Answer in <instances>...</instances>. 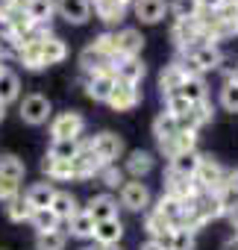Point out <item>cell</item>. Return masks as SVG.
Listing matches in <instances>:
<instances>
[{"mask_svg": "<svg viewBox=\"0 0 238 250\" xmlns=\"http://www.w3.org/2000/svg\"><path fill=\"white\" fill-rule=\"evenodd\" d=\"M194 183H197V191H200V194H215V191H220V188L229 183V174H226L215 159L203 156V162H200V168H197V174H194Z\"/></svg>", "mask_w": 238, "mask_h": 250, "instance_id": "cell-1", "label": "cell"}, {"mask_svg": "<svg viewBox=\"0 0 238 250\" xmlns=\"http://www.w3.org/2000/svg\"><path fill=\"white\" fill-rule=\"evenodd\" d=\"M82 133H85V118L79 112H59L53 118V124H50L53 142H59V139H82Z\"/></svg>", "mask_w": 238, "mask_h": 250, "instance_id": "cell-2", "label": "cell"}, {"mask_svg": "<svg viewBox=\"0 0 238 250\" xmlns=\"http://www.w3.org/2000/svg\"><path fill=\"white\" fill-rule=\"evenodd\" d=\"M50 112H53V106H50V100L44 94H27L21 100V121L30 124V127H41V124H47Z\"/></svg>", "mask_w": 238, "mask_h": 250, "instance_id": "cell-3", "label": "cell"}, {"mask_svg": "<svg viewBox=\"0 0 238 250\" xmlns=\"http://www.w3.org/2000/svg\"><path fill=\"white\" fill-rule=\"evenodd\" d=\"M88 147H91V153L103 165H115V159H121V153H124V142H121V136H115V133H97L88 142Z\"/></svg>", "mask_w": 238, "mask_h": 250, "instance_id": "cell-4", "label": "cell"}, {"mask_svg": "<svg viewBox=\"0 0 238 250\" xmlns=\"http://www.w3.org/2000/svg\"><path fill=\"white\" fill-rule=\"evenodd\" d=\"M121 206L130 212H144L150 206V188L141 180H130L121 186Z\"/></svg>", "mask_w": 238, "mask_h": 250, "instance_id": "cell-5", "label": "cell"}, {"mask_svg": "<svg viewBox=\"0 0 238 250\" xmlns=\"http://www.w3.org/2000/svg\"><path fill=\"white\" fill-rule=\"evenodd\" d=\"M112 74H115V80H118V83H127V85H139V83L144 80L147 68H144L141 56H133V59H118V62L112 65Z\"/></svg>", "mask_w": 238, "mask_h": 250, "instance_id": "cell-6", "label": "cell"}, {"mask_svg": "<svg viewBox=\"0 0 238 250\" xmlns=\"http://www.w3.org/2000/svg\"><path fill=\"white\" fill-rule=\"evenodd\" d=\"M182 56H191L194 65L200 68V74H206V71H218V68L223 65V53H220L218 44H200V47L185 50Z\"/></svg>", "mask_w": 238, "mask_h": 250, "instance_id": "cell-7", "label": "cell"}, {"mask_svg": "<svg viewBox=\"0 0 238 250\" xmlns=\"http://www.w3.org/2000/svg\"><path fill=\"white\" fill-rule=\"evenodd\" d=\"M141 103V88L139 85H127V83H115L112 88V97H109V106L115 112H130Z\"/></svg>", "mask_w": 238, "mask_h": 250, "instance_id": "cell-8", "label": "cell"}, {"mask_svg": "<svg viewBox=\"0 0 238 250\" xmlns=\"http://www.w3.org/2000/svg\"><path fill=\"white\" fill-rule=\"evenodd\" d=\"M100 168H106L94 153H91V147L85 145L74 159H71V171H74V180H88V177H97L100 174Z\"/></svg>", "mask_w": 238, "mask_h": 250, "instance_id": "cell-9", "label": "cell"}, {"mask_svg": "<svg viewBox=\"0 0 238 250\" xmlns=\"http://www.w3.org/2000/svg\"><path fill=\"white\" fill-rule=\"evenodd\" d=\"M56 15L68 24H85L91 18V0H56Z\"/></svg>", "mask_w": 238, "mask_h": 250, "instance_id": "cell-10", "label": "cell"}, {"mask_svg": "<svg viewBox=\"0 0 238 250\" xmlns=\"http://www.w3.org/2000/svg\"><path fill=\"white\" fill-rule=\"evenodd\" d=\"M115 83H118V80H115V74H112V71H103V74H91V77L85 80V94H88L91 100L109 103Z\"/></svg>", "mask_w": 238, "mask_h": 250, "instance_id": "cell-11", "label": "cell"}, {"mask_svg": "<svg viewBox=\"0 0 238 250\" xmlns=\"http://www.w3.org/2000/svg\"><path fill=\"white\" fill-rule=\"evenodd\" d=\"M144 229L150 232V238H153L156 244H162L165 250H171V235H174V227H171V221H165L156 209H150V212H147V218H144Z\"/></svg>", "mask_w": 238, "mask_h": 250, "instance_id": "cell-12", "label": "cell"}, {"mask_svg": "<svg viewBox=\"0 0 238 250\" xmlns=\"http://www.w3.org/2000/svg\"><path fill=\"white\" fill-rule=\"evenodd\" d=\"M121 238H124V224H121V218L100 221V224L94 227V241H97L100 247H118V244H121Z\"/></svg>", "mask_w": 238, "mask_h": 250, "instance_id": "cell-13", "label": "cell"}, {"mask_svg": "<svg viewBox=\"0 0 238 250\" xmlns=\"http://www.w3.org/2000/svg\"><path fill=\"white\" fill-rule=\"evenodd\" d=\"M133 9H136V18L144 24H159L168 15L165 0H133Z\"/></svg>", "mask_w": 238, "mask_h": 250, "instance_id": "cell-14", "label": "cell"}, {"mask_svg": "<svg viewBox=\"0 0 238 250\" xmlns=\"http://www.w3.org/2000/svg\"><path fill=\"white\" fill-rule=\"evenodd\" d=\"M118 36V53H121V59H133V56H141V47H144V36L133 27L115 33Z\"/></svg>", "mask_w": 238, "mask_h": 250, "instance_id": "cell-15", "label": "cell"}, {"mask_svg": "<svg viewBox=\"0 0 238 250\" xmlns=\"http://www.w3.org/2000/svg\"><path fill=\"white\" fill-rule=\"evenodd\" d=\"M79 65H82V71H85V77H91V74H103V71H112V59L109 56H103L94 44H88L82 53H79Z\"/></svg>", "mask_w": 238, "mask_h": 250, "instance_id": "cell-16", "label": "cell"}, {"mask_svg": "<svg viewBox=\"0 0 238 250\" xmlns=\"http://www.w3.org/2000/svg\"><path fill=\"white\" fill-rule=\"evenodd\" d=\"M165 194H174L177 200H194L200 191H197V183H194V177H179V174H171L168 171V188H165Z\"/></svg>", "mask_w": 238, "mask_h": 250, "instance_id": "cell-17", "label": "cell"}, {"mask_svg": "<svg viewBox=\"0 0 238 250\" xmlns=\"http://www.w3.org/2000/svg\"><path fill=\"white\" fill-rule=\"evenodd\" d=\"M85 212L94 218V224H100V221H112V218H118V200L109 197V194H97V197L88 200Z\"/></svg>", "mask_w": 238, "mask_h": 250, "instance_id": "cell-18", "label": "cell"}, {"mask_svg": "<svg viewBox=\"0 0 238 250\" xmlns=\"http://www.w3.org/2000/svg\"><path fill=\"white\" fill-rule=\"evenodd\" d=\"M203 162V153L200 150H182L177 156H171V174H179V177H194L197 168Z\"/></svg>", "mask_w": 238, "mask_h": 250, "instance_id": "cell-19", "label": "cell"}, {"mask_svg": "<svg viewBox=\"0 0 238 250\" xmlns=\"http://www.w3.org/2000/svg\"><path fill=\"white\" fill-rule=\"evenodd\" d=\"M41 59H44V68L65 62V59H68V44H65L59 36H44V39H41Z\"/></svg>", "mask_w": 238, "mask_h": 250, "instance_id": "cell-20", "label": "cell"}, {"mask_svg": "<svg viewBox=\"0 0 238 250\" xmlns=\"http://www.w3.org/2000/svg\"><path fill=\"white\" fill-rule=\"evenodd\" d=\"M177 133H179V124H177V118L174 115H168L165 109L156 115V121H153V136H156V142L159 145H168V142H174L177 139Z\"/></svg>", "mask_w": 238, "mask_h": 250, "instance_id": "cell-21", "label": "cell"}, {"mask_svg": "<svg viewBox=\"0 0 238 250\" xmlns=\"http://www.w3.org/2000/svg\"><path fill=\"white\" fill-rule=\"evenodd\" d=\"M156 212H159L165 221H171V227H182L185 206H182V200H177L174 194H162L159 203H156Z\"/></svg>", "mask_w": 238, "mask_h": 250, "instance_id": "cell-22", "label": "cell"}, {"mask_svg": "<svg viewBox=\"0 0 238 250\" xmlns=\"http://www.w3.org/2000/svg\"><path fill=\"white\" fill-rule=\"evenodd\" d=\"M27 203L33 206V209H50V203H53V197H56V188L50 186V183H36V186H30L27 188Z\"/></svg>", "mask_w": 238, "mask_h": 250, "instance_id": "cell-23", "label": "cell"}, {"mask_svg": "<svg viewBox=\"0 0 238 250\" xmlns=\"http://www.w3.org/2000/svg\"><path fill=\"white\" fill-rule=\"evenodd\" d=\"M50 212H53L59 221H71V218L79 212V203H77V197H74L71 191H56V197H53V203H50Z\"/></svg>", "mask_w": 238, "mask_h": 250, "instance_id": "cell-24", "label": "cell"}, {"mask_svg": "<svg viewBox=\"0 0 238 250\" xmlns=\"http://www.w3.org/2000/svg\"><path fill=\"white\" fill-rule=\"evenodd\" d=\"M53 15H56V3H53V0H30L27 18H30L36 27H47Z\"/></svg>", "mask_w": 238, "mask_h": 250, "instance_id": "cell-25", "label": "cell"}, {"mask_svg": "<svg viewBox=\"0 0 238 250\" xmlns=\"http://www.w3.org/2000/svg\"><path fill=\"white\" fill-rule=\"evenodd\" d=\"M153 171V153H147V150H133L130 156H127V174L133 177V180H141L144 174H150Z\"/></svg>", "mask_w": 238, "mask_h": 250, "instance_id": "cell-26", "label": "cell"}, {"mask_svg": "<svg viewBox=\"0 0 238 250\" xmlns=\"http://www.w3.org/2000/svg\"><path fill=\"white\" fill-rule=\"evenodd\" d=\"M182 83H185V74H182L179 62L168 65V68L162 71V77H159V88H162V97H168V94H177Z\"/></svg>", "mask_w": 238, "mask_h": 250, "instance_id": "cell-27", "label": "cell"}, {"mask_svg": "<svg viewBox=\"0 0 238 250\" xmlns=\"http://www.w3.org/2000/svg\"><path fill=\"white\" fill-rule=\"evenodd\" d=\"M159 150L171 159V156H177V153H182V150H197V133H188V130H179L177 133V139L174 142H168V145H159Z\"/></svg>", "mask_w": 238, "mask_h": 250, "instance_id": "cell-28", "label": "cell"}, {"mask_svg": "<svg viewBox=\"0 0 238 250\" xmlns=\"http://www.w3.org/2000/svg\"><path fill=\"white\" fill-rule=\"evenodd\" d=\"M47 36H50V33H47ZM18 59H21V65H24L27 71H41V68H44V59H41V39L21 44Z\"/></svg>", "mask_w": 238, "mask_h": 250, "instance_id": "cell-29", "label": "cell"}, {"mask_svg": "<svg viewBox=\"0 0 238 250\" xmlns=\"http://www.w3.org/2000/svg\"><path fill=\"white\" fill-rule=\"evenodd\" d=\"M94 218L85 212V209H79L71 221H68V232L74 235V238H94Z\"/></svg>", "mask_w": 238, "mask_h": 250, "instance_id": "cell-30", "label": "cell"}, {"mask_svg": "<svg viewBox=\"0 0 238 250\" xmlns=\"http://www.w3.org/2000/svg\"><path fill=\"white\" fill-rule=\"evenodd\" d=\"M82 150V142L79 139H59V142H50V150H47V156H53V159H62V162H71L77 153Z\"/></svg>", "mask_w": 238, "mask_h": 250, "instance_id": "cell-31", "label": "cell"}, {"mask_svg": "<svg viewBox=\"0 0 238 250\" xmlns=\"http://www.w3.org/2000/svg\"><path fill=\"white\" fill-rule=\"evenodd\" d=\"M41 171L47 174V180H56V183L74 180L71 162H62V159H53V156H44V159H41Z\"/></svg>", "mask_w": 238, "mask_h": 250, "instance_id": "cell-32", "label": "cell"}, {"mask_svg": "<svg viewBox=\"0 0 238 250\" xmlns=\"http://www.w3.org/2000/svg\"><path fill=\"white\" fill-rule=\"evenodd\" d=\"M27 174L24 162L15 156V153H6V156H0V180H12V183H21Z\"/></svg>", "mask_w": 238, "mask_h": 250, "instance_id": "cell-33", "label": "cell"}, {"mask_svg": "<svg viewBox=\"0 0 238 250\" xmlns=\"http://www.w3.org/2000/svg\"><path fill=\"white\" fill-rule=\"evenodd\" d=\"M18 94H21V80H18V74H12L9 68L0 74V103H12V100H18Z\"/></svg>", "mask_w": 238, "mask_h": 250, "instance_id": "cell-34", "label": "cell"}, {"mask_svg": "<svg viewBox=\"0 0 238 250\" xmlns=\"http://www.w3.org/2000/svg\"><path fill=\"white\" fill-rule=\"evenodd\" d=\"M68 232L65 229H50V232H36V250H65Z\"/></svg>", "mask_w": 238, "mask_h": 250, "instance_id": "cell-35", "label": "cell"}, {"mask_svg": "<svg viewBox=\"0 0 238 250\" xmlns=\"http://www.w3.org/2000/svg\"><path fill=\"white\" fill-rule=\"evenodd\" d=\"M179 94L194 106V103H206V83L203 77H188L182 85H179Z\"/></svg>", "mask_w": 238, "mask_h": 250, "instance_id": "cell-36", "label": "cell"}, {"mask_svg": "<svg viewBox=\"0 0 238 250\" xmlns=\"http://www.w3.org/2000/svg\"><path fill=\"white\" fill-rule=\"evenodd\" d=\"M91 6H94V12L106 21V24H115V21H121L124 18V6H118V3H112V0H91Z\"/></svg>", "mask_w": 238, "mask_h": 250, "instance_id": "cell-37", "label": "cell"}, {"mask_svg": "<svg viewBox=\"0 0 238 250\" xmlns=\"http://www.w3.org/2000/svg\"><path fill=\"white\" fill-rule=\"evenodd\" d=\"M30 224L36 227V232H50V229H59L62 221H59L50 209H36L33 218H30Z\"/></svg>", "mask_w": 238, "mask_h": 250, "instance_id": "cell-38", "label": "cell"}, {"mask_svg": "<svg viewBox=\"0 0 238 250\" xmlns=\"http://www.w3.org/2000/svg\"><path fill=\"white\" fill-rule=\"evenodd\" d=\"M103 56H109L112 62H118V59H121V53H118V36L115 33H100L94 42H91Z\"/></svg>", "mask_w": 238, "mask_h": 250, "instance_id": "cell-39", "label": "cell"}, {"mask_svg": "<svg viewBox=\"0 0 238 250\" xmlns=\"http://www.w3.org/2000/svg\"><path fill=\"white\" fill-rule=\"evenodd\" d=\"M33 206L27 203V197H15L9 206H6V215H9V221H15V224H24V221H30L33 218Z\"/></svg>", "mask_w": 238, "mask_h": 250, "instance_id": "cell-40", "label": "cell"}, {"mask_svg": "<svg viewBox=\"0 0 238 250\" xmlns=\"http://www.w3.org/2000/svg\"><path fill=\"white\" fill-rule=\"evenodd\" d=\"M168 12H174L177 21L179 18H197L200 15V3L197 0H174V3L168 6Z\"/></svg>", "mask_w": 238, "mask_h": 250, "instance_id": "cell-41", "label": "cell"}, {"mask_svg": "<svg viewBox=\"0 0 238 250\" xmlns=\"http://www.w3.org/2000/svg\"><path fill=\"white\" fill-rule=\"evenodd\" d=\"M171 250H194V232L188 227H174Z\"/></svg>", "mask_w": 238, "mask_h": 250, "instance_id": "cell-42", "label": "cell"}, {"mask_svg": "<svg viewBox=\"0 0 238 250\" xmlns=\"http://www.w3.org/2000/svg\"><path fill=\"white\" fill-rule=\"evenodd\" d=\"M18 53H21L18 39L12 33H0V62L3 59H18Z\"/></svg>", "mask_w": 238, "mask_h": 250, "instance_id": "cell-43", "label": "cell"}, {"mask_svg": "<svg viewBox=\"0 0 238 250\" xmlns=\"http://www.w3.org/2000/svg\"><path fill=\"white\" fill-rule=\"evenodd\" d=\"M188 109H191V103H188V100H185V97H182L179 91H177V94H168V97H165V112H168V115H174V118H182V115H185Z\"/></svg>", "mask_w": 238, "mask_h": 250, "instance_id": "cell-44", "label": "cell"}, {"mask_svg": "<svg viewBox=\"0 0 238 250\" xmlns=\"http://www.w3.org/2000/svg\"><path fill=\"white\" fill-rule=\"evenodd\" d=\"M215 18L220 24H226V27H235V21H238V0H223V6L215 12Z\"/></svg>", "mask_w": 238, "mask_h": 250, "instance_id": "cell-45", "label": "cell"}, {"mask_svg": "<svg viewBox=\"0 0 238 250\" xmlns=\"http://www.w3.org/2000/svg\"><path fill=\"white\" fill-rule=\"evenodd\" d=\"M220 106L226 112H238V85L235 83H223V88H220Z\"/></svg>", "mask_w": 238, "mask_h": 250, "instance_id": "cell-46", "label": "cell"}, {"mask_svg": "<svg viewBox=\"0 0 238 250\" xmlns=\"http://www.w3.org/2000/svg\"><path fill=\"white\" fill-rule=\"evenodd\" d=\"M97 177H100L106 186H112V188H115V186H124V174L118 171L115 165H106V168H100V174H97Z\"/></svg>", "mask_w": 238, "mask_h": 250, "instance_id": "cell-47", "label": "cell"}, {"mask_svg": "<svg viewBox=\"0 0 238 250\" xmlns=\"http://www.w3.org/2000/svg\"><path fill=\"white\" fill-rule=\"evenodd\" d=\"M15 197H21V194H18V183H12V180H0V203L9 206Z\"/></svg>", "mask_w": 238, "mask_h": 250, "instance_id": "cell-48", "label": "cell"}, {"mask_svg": "<svg viewBox=\"0 0 238 250\" xmlns=\"http://www.w3.org/2000/svg\"><path fill=\"white\" fill-rule=\"evenodd\" d=\"M191 118L197 121V127H203L206 121H212V109H209V103H194V106H191Z\"/></svg>", "mask_w": 238, "mask_h": 250, "instance_id": "cell-49", "label": "cell"}, {"mask_svg": "<svg viewBox=\"0 0 238 250\" xmlns=\"http://www.w3.org/2000/svg\"><path fill=\"white\" fill-rule=\"evenodd\" d=\"M197 3H200V12H218L220 6H223V0H197Z\"/></svg>", "mask_w": 238, "mask_h": 250, "instance_id": "cell-50", "label": "cell"}, {"mask_svg": "<svg viewBox=\"0 0 238 250\" xmlns=\"http://www.w3.org/2000/svg\"><path fill=\"white\" fill-rule=\"evenodd\" d=\"M223 74H226V83H235V85H238V62H229V65L223 68Z\"/></svg>", "mask_w": 238, "mask_h": 250, "instance_id": "cell-51", "label": "cell"}, {"mask_svg": "<svg viewBox=\"0 0 238 250\" xmlns=\"http://www.w3.org/2000/svg\"><path fill=\"white\" fill-rule=\"evenodd\" d=\"M3 3H9V6H12V9H18V12H27L30 0H3Z\"/></svg>", "mask_w": 238, "mask_h": 250, "instance_id": "cell-52", "label": "cell"}, {"mask_svg": "<svg viewBox=\"0 0 238 250\" xmlns=\"http://www.w3.org/2000/svg\"><path fill=\"white\" fill-rule=\"evenodd\" d=\"M226 218H229L232 229H238V206H235V209H229V212H226Z\"/></svg>", "mask_w": 238, "mask_h": 250, "instance_id": "cell-53", "label": "cell"}, {"mask_svg": "<svg viewBox=\"0 0 238 250\" xmlns=\"http://www.w3.org/2000/svg\"><path fill=\"white\" fill-rule=\"evenodd\" d=\"M141 250H165V247H162V244H156V241L150 238V241H144V244H141Z\"/></svg>", "mask_w": 238, "mask_h": 250, "instance_id": "cell-54", "label": "cell"}, {"mask_svg": "<svg viewBox=\"0 0 238 250\" xmlns=\"http://www.w3.org/2000/svg\"><path fill=\"white\" fill-rule=\"evenodd\" d=\"M229 183H232V188H235V191H238V168H235V171H232V174H229Z\"/></svg>", "mask_w": 238, "mask_h": 250, "instance_id": "cell-55", "label": "cell"}, {"mask_svg": "<svg viewBox=\"0 0 238 250\" xmlns=\"http://www.w3.org/2000/svg\"><path fill=\"white\" fill-rule=\"evenodd\" d=\"M3 118H6V106H3V103H0V121H3Z\"/></svg>", "mask_w": 238, "mask_h": 250, "instance_id": "cell-56", "label": "cell"}, {"mask_svg": "<svg viewBox=\"0 0 238 250\" xmlns=\"http://www.w3.org/2000/svg\"><path fill=\"white\" fill-rule=\"evenodd\" d=\"M97 250H121V244H118V247H97Z\"/></svg>", "mask_w": 238, "mask_h": 250, "instance_id": "cell-57", "label": "cell"}, {"mask_svg": "<svg viewBox=\"0 0 238 250\" xmlns=\"http://www.w3.org/2000/svg\"><path fill=\"white\" fill-rule=\"evenodd\" d=\"M232 244H235V250H238V229H235V238H232Z\"/></svg>", "mask_w": 238, "mask_h": 250, "instance_id": "cell-58", "label": "cell"}, {"mask_svg": "<svg viewBox=\"0 0 238 250\" xmlns=\"http://www.w3.org/2000/svg\"><path fill=\"white\" fill-rule=\"evenodd\" d=\"M232 33H238V21H235V27H232Z\"/></svg>", "mask_w": 238, "mask_h": 250, "instance_id": "cell-59", "label": "cell"}, {"mask_svg": "<svg viewBox=\"0 0 238 250\" xmlns=\"http://www.w3.org/2000/svg\"><path fill=\"white\" fill-rule=\"evenodd\" d=\"M3 71H6V68H3V62H0V74H3Z\"/></svg>", "mask_w": 238, "mask_h": 250, "instance_id": "cell-60", "label": "cell"}, {"mask_svg": "<svg viewBox=\"0 0 238 250\" xmlns=\"http://www.w3.org/2000/svg\"><path fill=\"white\" fill-rule=\"evenodd\" d=\"M88 250H94V247H88Z\"/></svg>", "mask_w": 238, "mask_h": 250, "instance_id": "cell-61", "label": "cell"}]
</instances>
